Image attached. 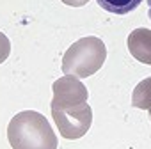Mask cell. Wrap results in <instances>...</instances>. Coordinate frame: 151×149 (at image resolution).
<instances>
[{"instance_id":"obj_1","label":"cell","mask_w":151,"mask_h":149,"mask_svg":"<svg viewBox=\"0 0 151 149\" xmlns=\"http://www.w3.org/2000/svg\"><path fill=\"white\" fill-rule=\"evenodd\" d=\"M7 138L13 149H57V135L48 119L36 110L16 114L7 126Z\"/></svg>"},{"instance_id":"obj_2","label":"cell","mask_w":151,"mask_h":149,"mask_svg":"<svg viewBox=\"0 0 151 149\" xmlns=\"http://www.w3.org/2000/svg\"><path fill=\"white\" fill-rule=\"evenodd\" d=\"M105 59V43L96 36H87L68 48L62 57V71L64 74H73L77 78H87L101 69Z\"/></svg>"},{"instance_id":"obj_3","label":"cell","mask_w":151,"mask_h":149,"mask_svg":"<svg viewBox=\"0 0 151 149\" xmlns=\"http://www.w3.org/2000/svg\"><path fill=\"white\" fill-rule=\"evenodd\" d=\"M53 121L60 131V135L68 140L82 138L93 122V108L87 101L75 105V107H64V108H52Z\"/></svg>"},{"instance_id":"obj_4","label":"cell","mask_w":151,"mask_h":149,"mask_svg":"<svg viewBox=\"0 0 151 149\" xmlns=\"http://www.w3.org/2000/svg\"><path fill=\"white\" fill-rule=\"evenodd\" d=\"M53 91V100H52V108H64V107H75L87 101V89L80 82V78L73 74H64L59 80L53 82L52 85Z\"/></svg>"},{"instance_id":"obj_5","label":"cell","mask_w":151,"mask_h":149,"mask_svg":"<svg viewBox=\"0 0 151 149\" xmlns=\"http://www.w3.org/2000/svg\"><path fill=\"white\" fill-rule=\"evenodd\" d=\"M128 50L133 59L151 66V30L142 27L132 30L128 36Z\"/></svg>"},{"instance_id":"obj_6","label":"cell","mask_w":151,"mask_h":149,"mask_svg":"<svg viewBox=\"0 0 151 149\" xmlns=\"http://www.w3.org/2000/svg\"><path fill=\"white\" fill-rule=\"evenodd\" d=\"M132 105L140 110L151 108V77L144 78L142 82H139V85H135L132 92Z\"/></svg>"},{"instance_id":"obj_7","label":"cell","mask_w":151,"mask_h":149,"mask_svg":"<svg viewBox=\"0 0 151 149\" xmlns=\"http://www.w3.org/2000/svg\"><path fill=\"white\" fill-rule=\"evenodd\" d=\"M96 2H98V6L101 9L109 11L110 14L124 16V14L135 11L142 0H96Z\"/></svg>"},{"instance_id":"obj_8","label":"cell","mask_w":151,"mask_h":149,"mask_svg":"<svg viewBox=\"0 0 151 149\" xmlns=\"http://www.w3.org/2000/svg\"><path fill=\"white\" fill-rule=\"evenodd\" d=\"M9 55H11V41L4 32H0V64L6 62Z\"/></svg>"},{"instance_id":"obj_9","label":"cell","mask_w":151,"mask_h":149,"mask_svg":"<svg viewBox=\"0 0 151 149\" xmlns=\"http://www.w3.org/2000/svg\"><path fill=\"white\" fill-rule=\"evenodd\" d=\"M62 4H66V6H71V7H82V6H86L89 0H60Z\"/></svg>"},{"instance_id":"obj_10","label":"cell","mask_w":151,"mask_h":149,"mask_svg":"<svg viewBox=\"0 0 151 149\" xmlns=\"http://www.w3.org/2000/svg\"><path fill=\"white\" fill-rule=\"evenodd\" d=\"M147 7H149V13H147V16H149V20H151V0H147Z\"/></svg>"},{"instance_id":"obj_11","label":"cell","mask_w":151,"mask_h":149,"mask_svg":"<svg viewBox=\"0 0 151 149\" xmlns=\"http://www.w3.org/2000/svg\"><path fill=\"white\" fill-rule=\"evenodd\" d=\"M149 119H151V108H149Z\"/></svg>"}]
</instances>
